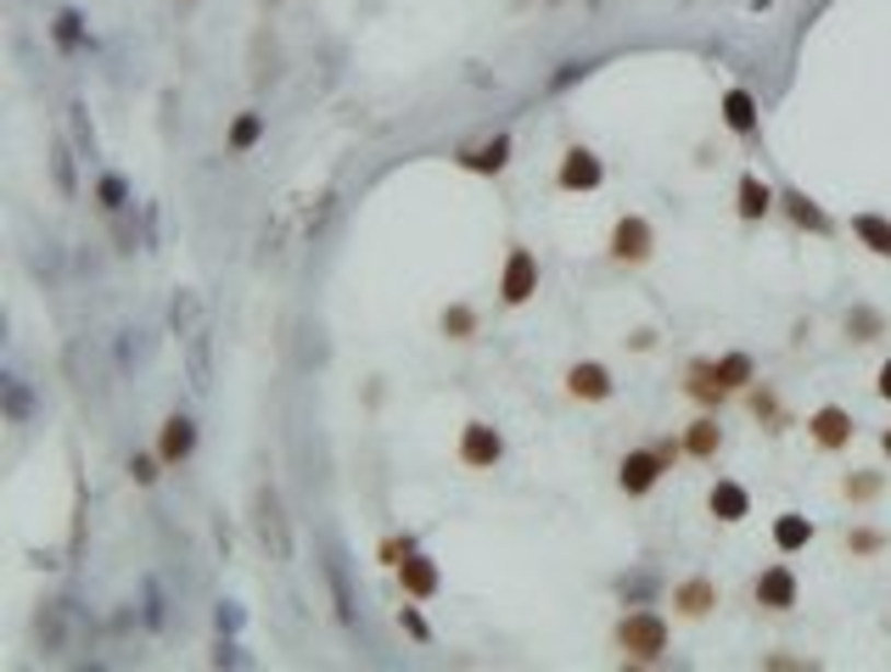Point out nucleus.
<instances>
[{
    "label": "nucleus",
    "instance_id": "1",
    "mask_svg": "<svg viewBox=\"0 0 891 672\" xmlns=\"http://www.w3.org/2000/svg\"><path fill=\"white\" fill-rule=\"evenodd\" d=\"M253 526H258L264 555H269L275 566H287V560H292V515H287V505H280V494H275L269 483H264L258 499H253Z\"/></svg>",
    "mask_w": 891,
    "mask_h": 672
},
{
    "label": "nucleus",
    "instance_id": "13",
    "mask_svg": "<svg viewBox=\"0 0 891 672\" xmlns=\"http://www.w3.org/2000/svg\"><path fill=\"white\" fill-rule=\"evenodd\" d=\"M192 449H197V426L185 420V415H169V420H163V431H158V454H163V465L192 460Z\"/></svg>",
    "mask_w": 891,
    "mask_h": 672
},
{
    "label": "nucleus",
    "instance_id": "39",
    "mask_svg": "<svg viewBox=\"0 0 891 672\" xmlns=\"http://www.w3.org/2000/svg\"><path fill=\"white\" fill-rule=\"evenodd\" d=\"M7 404H12V420H23V415H28V393L18 387V381H7Z\"/></svg>",
    "mask_w": 891,
    "mask_h": 672
},
{
    "label": "nucleus",
    "instance_id": "40",
    "mask_svg": "<svg viewBox=\"0 0 891 672\" xmlns=\"http://www.w3.org/2000/svg\"><path fill=\"white\" fill-rule=\"evenodd\" d=\"M875 393L891 404V359H886V364H880V375H875Z\"/></svg>",
    "mask_w": 891,
    "mask_h": 672
},
{
    "label": "nucleus",
    "instance_id": "16",
    "mask_svg": "<svg viewBox=\"0 0 891 672\" xmlns=\"http://www.w3.org/2000/svg\"><path fill=\"white\" fill-rule=\"evenodd\" d=\"M774 202H779V197H774V185H763L757 174H740V185H734V213H740L745 224L763 219Z\"/></svg>",
    "mask_w": 891,
    "mask_h": 672
},
{
    "label": "nucleus",
    "instance_id": "5",
    "mask_svg": "<svg viewBox=\"0 0 891 672\" xmlns=\"http://www.w3.org/2000/svg\"><path fill=\"white\" fill-rule=\"evenodd\" d=\"M650 253H656V230H650V219L623 213V219L612 224V258H617V264H645Z\"/></svg>",
    "mask_w": 891,
    "mask_h": 672
},
{
    "label": "nucleus",
    "instance_id": "36",
    "mask_svg": "<svg viewBox=\"0 0 891 672\" xmlns=\"http://www.w3.org/2000/svg\"><path fill=\"white\" fill-rule=\"evenodd\" d=\"M409 555H415V544H409V538H387V544H382V566H393V571H398Z\"/></svg>",
    "mask_w": 891,
    "mask_h": 672
},
{
    "label": "nucleus",
    "instance_id": "8",
    "mask_svg": "<svg viewBox=\"0 0 891 672\" xmlns=\"http://www.w3.org/2000/svg\"><path fill=\"white\" fill-rule=\"evenodd\" d=\"M808 431H813V443H819L824 454H835V449H847V443H853L858 420H853L847 409H841V404H824V409H813Z\"/></svg>",
    "mask_w": 891,
    "mask_h": 672
},
{
    "label": "nucleus",
    "instance_id": "27",
    "mask_svg": "<svg viewBox=\"0 0 891 672\" xmlns=\"http://www.w3.org/2000/svg\"><path fill=\"white\" fill-rule=\"evenodd\" d=\"M51 39H57V51H79V39H84V18L79 12H57V23H51Z\"/></svg>",
    "mask_w": 891,
    "mask_h": 672
},
{
    "label": "nucleus",
    "instance_id": "17",
    "mask_svg": "<svg viewBox=\"0 0 891 672\" xmlns=\"http://www.w3.org/2000/svg\"><path fill=\"white\" fill-rule=\"evenodd\" d=\"M724 124L734 129V135H745V140H752L757 135V95L752 90H724Z\"/></svg>",
    "mask_w": 891,
    "mask_h": 672
},
{
    "label": "nucleus",
    "instance_id": "41",
    "mask_svg": "<svg viewBox=\"0 0 891 672\" xmlns=\"http://www.w3.org/2000/svg\"><path fill=\"white\" fill-rule=\"evenodd\" d=\"M853 549H864V555L880 549V533H853Z\"/></svg>",
    "mask_w": 891,
    "mask_h": 672
},
{
    "label": "nucleus",
    "instance_id": "22",
    "mask_svg": "<svg viewBox=\"0 0 891 672\" xmlns=\"http://www.w3.org/2000/svg\"><path fill=\"white\" fill-rule=\"evenodd\" d=\"M713 375L724 381V393H740L757 381V364H752V354H724V359H713Z\"/></svg>",
    "mask_w": 891,
    "mask_h": 672
},
{
    "label": "nucleus",
    "instance_id": "9",
    "mask_svg": "<svg viewBox=\"0 0 891 672\" xmlns=\"http://www.w3.org/2000/svg\"><path fill=\"white\" fill-rule=\"evenodd\" d=\"M460 460L472 465V471H488V465H499L505 460V438L494 426H483V420H472L460 431Z\"/></svg>",
    "mask_w": 891,
    "mask_h": 672
},
{
    "label": "nucleus",
    "instance_id": "18",
    "mask_svg": "<svg viewBox=\"0 0 891 672\" xmlns=\"http://www.w3.org/2000/svg\"><path fill=\"white\" fill-rule=\"evenodd\" d=\"M785 213H790V224L796 230H808V235H830V213L813 202V197H802V190H785Z\"/></svg>",
    "mask_w": 891,
    "mask_h": 672
},
{
    "label": "nucleus",
    "instance_id": "12",
    "mask_svg": "<svg viewBox=\"0 0 891 672\" xmlns=\"http://www.w3.org/2000/svg\"><path fill=\"white\" fill-rule=\"evenodd\" d=\"M707 510H713V521H745V515H752V494H745L740 483H729V476H724V483H713L707 488Z\"/></svg>",
    "mask_w": 891,
    "mask_h": 672
},
{
    "label": "nucleus",
    "instance_id": "19",
    "mask_svg": "<svg viewBox=\"0 0 891 672\" xmlns=\"http://www.w3.org/2000/svg\"><path fill=\"white\" fill-rule=\"evenodd\" d=\"M808 544H813V521L808 515H796V510L774 515V549L779 555H796V549H808Z\"/></svg>",
    "mask_w": 891,
    "mask_h": 672
},
{
    "label": "nucleus",
    "instance_id": "4",
    "mask_svg": "<svg viewBox=\"0 0 891 672\" xmlns=\"http://www.w3.org/2000/svg\"><path fill=\"white\" fill-rule=\"evenodd\" d=\"M533 292H539V258L528 247H510L505 253V275H499V298L510 309H522V303H533Z\"/></svg>",
    "mask_w": 891,
    "mask_h": 672
},
{
    "label": "nucleus",
    "instance_id": "30",
    "mask_svg": "<svg viewBox=\"0 0 891 672\" xmlns=\"http://www.w3.org/2000/svg\"><path fill=\"white\" fill-rule=\"evenodd\" d=\"M325 578H332V594H337V616L354 628V622H359V611H354V594H348V583H343V566L332 560V566H325Z\"/></svg>",
    "mask_w": 891,
    "mask_h": 672
},
{
    "label": "nucleus",
    "instance_id": "26",
    "mask_svg": "<svg viewBox=\"0 0 891 672\" xmlns=\"http://www.w3.org/2000/svg\"><path fill=\"white\" fill-rule=\"evenodd\" d=\"M690 398H701V404H718L724 398V381L713 375V364L701 359V364H690Z\"/></svg>",
    "mask_w": 891,
    "mask_h": 672
},
{
    "label": "nucleus",
    "instance_id": "15",
    "mask_svg": "<svg viewBox=\"0 0 891 672\" xmlns=\"http://www.w3.org/2000/svg\"><path fill=\"white\" fill-rule=\"evenodd\" d=\"M567 393L583 398V404H605V398H612V370H605V364H572L567 370Z\"/></svg>",
    "mask_w": 891,
    "mask_h": 672
},
{
    "label": "nucleus",
    "instance_id": "7",
    "mask_svg": "<svg viewBox=\"0 0 891 672\" xmlns=\"http://www.w3.org/2000/svg\"><path fill=\"white\" fill-rule=\"evenodd\" d=\"M796 594H802V589H796V571H790L785 560L763 566V571H757V583H752V600H757L763 611H790Z\"/></svg>",
    "mask_w": 891,
    "mask_h": 672
},
{
    "label": "nucleus",
    "instance_id": "6",
    "mask_svg": "<svg viewBox=\"0 0 891 672\" xmlns=\"http://www.w3.org/2000/svg\"><path fill=\"white\" fill-rule=\"evenodd\" d=\"M34 634H39V645L45 650H73L79 645V611L68 605V600H51V605H45L39 611V622H34Z\"/></svg>",
    "mask_w": 891,
    "mask_h": 672
},
{
    "label": "nucleus",
    "instance_id": "20",
    "mask_svg": "<svg viewBox=\"0 0 891 672\" xmlns=\"http://www.w3.org/2000/svg\"><path fill=\"white\" fill-rule=\"evenodd\" d=\"M673 605H679L684 616H707V611L718 605V583H713V578H684V583L673 589Z\"/></svg>",
    "mask_w": 891,
    "mask_h": 672
},
{
    "label": "nucleus",
    "instance_id": "3",
    "mask_svg": "<svg viewBox=\"0 0 891 672\" xmlns=\"http://www.w3.org/2000/svg\"><path fill=\"white\" fill-rule=\"evenodd\" d=\"M668 465H673V460L656 449V443H650V449H634V454H623V465H617V488H623L628 499H645V494L668 476Z\"/></svg>",
    "mask_w": 891,
    "mask_h": 672
},
{
    "label": "nucleus",
    "instance_id": "42",
    "mask_svg": "<svg viewBox=\"0 0 891 672\" xmlns=\"http://www.w3.org/2000/svg\"><path fill=\"white\" fill-rule=\"evenodd\" d=\"M875 488H880V483H875V476H864V483H853V488H847V494H853V499H869V494H875Z\"/></svg>",
    "mask_w": 891,
    "mask_h": 672
},
{
    "label": "nucleus",
    "instance_id": "23",
    "mask_svg": "<svg viewBox=\"0 0 891 672\" xmlns=\"http://www.w3.org/2000/svg\"><path fill=\"white\" fill-rule=\"evenodd\" d=\"M718 449H724V431H718V420H713V415H701V420L684 431V454H690V460H713Z\"/></svg>",
    "mask_w": 891,
    "mask_h": 672
},
{
    "label": "nucleus",
    "instance_id": "31",
    "mask_svg": "<svg viewBox=\"0 0 891 672\" xmlns=\"http://www.w3.org/2000/svg\"><path fill=\"white\" fill-rule=\"evenodd\" d=\"M443 331L454 336V343H465V336H472V331H477V314H472V309H465V303H454V309H443Z\"/></svg>",
    "mask_w": 891,
    "mask_h": 672
},
{
    "label": "nucleus",
    "instance_id": "24",
    "mask_svg": "<svg viewBox=\"0 0 891 672\" xmlns=\"http://www.w3.org/2000/svg\"><path fill=\"white\" fill-rule=\"evenodd\" d=\"M264 140V113H242L236 124H230V140H224V152L230 158H242V152H253Z\"/></svg>",
    "mask_w": 891,
    "mask_h": 672
},
{
    "label": "nucleus",
    "instance_id": "2",
    "mask_svg": "<svg viewBox=\"0 0 891 672\" xmlns=\"http://www.w3.org/2000/svg\"><path fill=\"white\" fill-rule=\"evenodd\" d=\"M617 650L634 661H662L668 656V622L656 611H634L617 622Z\"/></svg>",
    "mask_w": 891,
    "mask_h": 672
},
{
    "label": "nucleus",
    "instance_id": "34",
    "mask_svg": "<svg viewBox=\"0 0 891 672\" xmlns=\"http://www.w3.org/2000/svg\"><path fill=\"white\" fill-rule=\"evenodd\" d=\"M332 208H337V197H332V190H325V197L314 202V213L303 219V235H309V242H314V235H320V224H325V219H332Z\"/></svg>",
    "mask_w": 891,
    "mask_h": 672
},
{
    "label": "nucleus",
    "instance_id": "28",
    "mask_svg": "<svg viewBox=\"0 0 891 672\" xmlns=\"http://www.w3.org/2000/svg\"><path fill=\"white\" fill-rule=\"evenodd\" d=\"M169 320H174V331H180V336H192V331L202 325V303H197L192 292H174V309H169Z\"/></svg>",
    "mask_w": 891,
    "mask_h": 672
},
{
    "label": "nucleus",
    "instance_id": "33",
    "mask_svg": "<svg viewBox=\"0 0 891 672\" xmlns=\"http://www.w3.org/2000/svg\"><path fill=\"white\" fill-rule=\"evenodd\" d=\"M875 331H880V314L875 309H853L847 314V336H853V343H875Z\"/></svg>",
    "mask_w": 891,
    "mask_h": 672
},
{
    "label": "nucleus",
    "instance_id": "11",
    "mask_svg": "<svg viewBox=\"0 0 891 672\" xmlns=\"http://www.w3.org/2000/svg\"><path fill=\"white\" fill-rule=\"evenodd\" d=\"M398 589H404L409 600H432V594L443 589V578H438V560L415 549V555L398 566Z\"/></svg>",
    "mask_w": 891,
    "mask_h": 672
},
{
    "label": "nucleus",
    "instance_id": "35",
    "mask_svg": "<svg viewBox=\"0 0 891 672\" xmlns=\"http://www.w3.org/2000/svg\"><path fill=\"white\" fill-rule=\"evenodd\" d=\"M158 460H163V454H158ZM158 460H152V454H135V460H129V471H135V483H140V488H152V483H158Z\"/></svg>",
    "mask_w": 891,
    "mask_h": 672
},
{
    "label": "nucleus",
    "instance_id": "37",
    "mask_svg": "<svg viewBox=\"0 0 891 672\" xmlns=\"http://www.w3.org/2000/svg\"><path fill=\"white\" fill-rule=\"evenodd\" d=\"M398 622H404V634H409V639H420V645L432 639V628L420 622V611H409V605H404V611H398Z\"/></svg>",
    "mask_w": 891,
    "mask_h": 672
},
{
    "label": "nucleus",
    "instance_id": "21",
    "mask_svg": "<svg viewBox=\"0 0 891 672\" xmlns=\"http://www.w3.org/2000/svg\"><path fill=\"white\" fill-rule=\"evenodd\" d=\"M853 235L875 258H891V219L886 213H853Z\"/></svg>",
    "mask_w": 891,
    "mask_h": 672
},
{
    "label": "nucleus",
    "instance_id": "25",
    "mask_svg": "<svg viewBox=\"0 0 891 672\" xmlns=\"http://www.w3.org/2000/svg\"><path fill=\"white\" fill-rule=\"evenodd\" d=\"M185 354H192V387L208 393V381H213V370H208V325H197L192 336H185Z\"/></svg>",
    "mask_w": 891,
    "mask_h": 672
},
{
    "label": "nucleus",
    "instance_id": "29",
    "mask_svg": "<svg viewBox=\"0 0 891 672\" xmlns=\"http://www.w3.org/2000/svg\"><path fill=\"white\" fill-rule=\"evenodd\" d=\"M51 174H57V190H62V197H73V190H79V179H73V152L62 147V140L51 147Z\"/></svg>",
    "mask_w": 891,
    "mask_h": 672
},
{
    "label": "nucleus",
    "instance_id": "43",
    "mask_svg": "<svg viewBox=\"0 0 891 672\" xmlns=\"http://www.w3.org/2000/svg\"><path fill=\"white\" fill-rule=\"evenodd\" d=\"M880 449H886V460H891V431H886V438H880Z\"/></svg>",
    "mask_w": 891,
    "mask_h": 672
},
{
    "label": "nucleus",
    "instance_id": "32",
    "mask_svg": "<svg viewBox=\"0 0 891 672\" xmlns=\"http://www.w3.org/2000/svg\"><path fill=\"white\" fill-rule=\"evenodd\" d=\"M96 197H102V208H107V213H124V202H129V185H124L118 174H102Z\"/></svg>",
    "mask_w": 891,
    "mask_h": 672
},
{
    "label": "nucleus",
    "instance_id": "38",
    "mask_svg": "<svg viewBox=\"0 0 891 672\" xmlns=\"http://www.w3.org/2000/svg\"><path fill=\"white\" fill-rule=\"evenodd\" d=\"M583 73H589V62H560V73L549 79V90H567V84H572V79H583Z\"/></svg>",
    "mask_w": 891,
    "mask_h": 672
},
{
    "label": "nucleus",
    "instance_id": "14",
    "mask_svg": "<svg viewBox=\"0 0 891 672\" xmlns=\"http://www.w3.org/2000/svg\"><path fill=\"white\" fill-rule=\"evenodd\" d=\"M454 163L472 169V174H499L510 163V135H494V140H483V147H460Z\"/></svg>",
    "mask_w": 891,
    "mask_h": 672
},
{
    "label": "nucleus",
    "instance_id": "10",
    "mask_svg": "<svg viewBox=\"0 0 891 672\" xmlns=\"http://www.w3.org/2000/svg\"><path fill=\"white\" fill-rule=\"evenodd\" d=\"M560 190H600V179H605V163L589 152V147H572L567 158H560Z\"/></svg>",
    "mask_w": 891,
    "mask_h": 672
}]
</instances>
